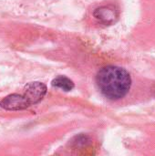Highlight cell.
Returning a JSON list of instances; mask_svg holds the SVG:
<instances>
[{"label":"cell","instance_id":"obj_1","mask_svg":"<svg viewBox=\"0 0 155 156\" xmlns=\"http://www.w3.org/2000/svg\"><path fill=\"white\" fill-rule=\"evenodd\" d=\"M96 83L105 98L111 101H118L129 92L132 86V78L123 68L105 66L98 71Z\"/></svg>","mask_w":155,"mask_h":156},{"label":"cell","instance_id":"obj_2","mask_svg":"<svg viewBox=\"0 0 155 156\" xmlns=\"http://www.w3.org/2000/svg\"><path fill=\"white\" fill-rule=\"evenodd\" d=\"M24 90V96L26 98L30 105H33L43 100L47 94V86L42 82L34 81L26 84Z\"/></svg>","mask_w":155,"mask_h":156},{"label":"cell","instance_id":"obj_3","mask_svg":"<svg viewBox=\"0 0 155 156\" xmlns=\"http://www.w3.org/2000/svg\"><path fill=\"white\" fill-rule=\"evenodd\" d=\"M30 103L26 98L21 94L13 93L7 95L0 101V107L6 111H22L28 108Z\"/></svg>","mask_w":155,"mask_h":156},{"label":"cell","instance_id":"obj_4","mask_svg":"<svg viewBox=\"0 0 155 156\" xmlns=\"http://www.w3.org/2000/svg\"><path fill=\"white\" fill-rule=\"evenodd\" d=\"M93 16L100 23L110 26L118 20L119 12L115 7L111 5H102L94 10Z\"/></svg>","mask_w":155,"mask_h":156},{"label":"cell","instance_id":"obj_5","mask_svg":"<svg viewBox=\"0 0 155 156\" xmlns=\"http://www.w3.org/2000/svg\"><path fill=\"white\" fill-rule=\"evenodd\" d=\"M51 85L53 87L60 89L64 91H70L74 89V86H75L73 81L65 76H58V77L55 78L52 80Z\"/></svg>","mask_w":155,"mask_h":156}]
</instances>
